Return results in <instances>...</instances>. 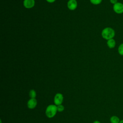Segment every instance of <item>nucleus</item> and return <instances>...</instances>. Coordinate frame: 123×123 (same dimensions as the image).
Instances as JSON below:
<instances>
[{
	"label": "nucleus",
	"instance_id": "obj_8",
	"mask_svg": "<svg viewBox=\"0 0 123 123\" xmlns=\"http://www.w3.org/2000/svg\"><path fill=\"white\" fill-rule=\"evenodd\" d=\"M107 45L110 49H113L116 46V41L113 38L109 39L107 40Z\"/></svg>",
	"mask_w": 123,
	"mask_h": 123
},
{
	"label": "nucleus",
	"instance_id": "obj_12",
	"mask_svg": "<svg viewBox=\"0 0 123 123\" xmlns=\"http://www.w3.org/2000/svg\"><path fill=\"white\" fill-rule=\"evenodd\" d=\"M102 0H90V1L91 3L94 5H98L101 3Z\"/></svg>",
	"mask_w": 123,
	"mask_h": 123
},
{
	"label": "nucleus",
	"instance_id": "obj_4",
	"mask_svg": "<svg viewBox=\"0 0 123 123\" xmlns=\"http://www.w3.org/2000/svg\"><path fill=\"white\" fill-rule=\"evenodd\" d=\"M63 97L61 93H57L54 98V103L56 105H59L62 104L63 102Z\"/></svg>",
	"mask_w": 123,
	"mask_h": 123
},
{
	"label": "nucleus",
	"instance_id": "obj_13",
	"mask_svg": "<svg viewBox=\"0 0 123 123\" xmlns=\"http://www.w3.org/2000/svg\"><path fill=\"white\" fill-rule=\"evenodd\" d=\"M57 111L59 112H62L64 110V106L62 104L57 106Z\"/></svg>",
	"mask_w": 123,
	"mask_h": 123
},
{
	"label": "nucleus",
	"instance_id": "obj_10",
	"mask_svg": "<svg viewBox=\"0 0 123 123\" xmlns=\"http://www.w3.org/2000/svg\"><path fill=\"white\" fill-rule=\"evenodd\" d=\"M29 96L30 98H35L37 94L35 90L34 89H31L30 90L29 92Z\"/></svg>",
	"mask_w": 123,
	"mask_h": 123
},
{
	"label": "nucleus",
	"instance_id": "obj_15",
	"mask_svg": "<svg viewBox=\"0 0 123 123\" xmlns=\"http://www.w3.org/2000/svg\"><path fill=\"white\" fill-rule=\"evenodd\" d=\"M56 0H46V1L49 3H53Z\"/></svg>",
	"mask_w": 123,
	"mask_h": 123
},
{
	"label": "nucleus",
	"instance_id": "obj_17",
	"mask_svg": "<svg viewBox=\"0 0 123 123\" xmlns=\"http://www.w3.org/2000/svg\"><path fill=\"white\" fill-rule=\"evenodd\" d=\"M119 123H123V120H122L121 121H120Z\"/></svg>",
	"mask_w": 123,
	"mask_h": 123
},
{
	"label": "nucleus",
	"instance_id": "obj_2",
	"mask_svg": "<svg viewBox=\"0 0 123 123\" xmlns=\"http://www.w3.org/2000/svg\"><path fill=\"white\" fill-rule=\"evenodd\" d=\"M57 111V106L56 105H53L51 104L49 105L46 109L45 113L46 116L49 118H51L53 117L56 114Z\"/></svg>",
	"mask_w": 123,
	"mask_h": 123
},
{
	"label": "nucleus",
	"instance_id": "obj_1",
	"mask_svg": "<svg viewBox=\"0 0 123 123\" xmlns=\"http://www.w3.org/2000/svg\"><path fill=\"white\" fill-rule=\"evenodd\" d=\"M115 35L114 30L110 27H107L104 28L101 32L102 37L106 39L109 40L111 38H113Z\"/></svg>",
	"mask_w": 123,
	"mask_h": 123
},
{
	"label": "nucleus",
	"instance_id": "obj_3",
	"mask_svg": "<svg viewBox=\"0 0 123 123\" xmlns=\"http://www.w3.org/2000/svg\"><path fill=\"white\" fill-rule=\"evenodd\" d=\"M113 11L117 14L123 13V4L121 2H118L113 6Z\"/></svg>",
	"mask_w": 123,
	"mask_h": 123
},
{
	"label": "nucleus",
	"instance_id": "obj_5",
	"mask_svg": "<svg viewBox=\"0 0 123 123\" xmlns=\"http://www.w3.org/2000/svg\"><path fill=\"white\" fill-rule=\"evenodd\" d=\"M77 7V2L76 0H69L67 2V7L71 11L74 10Z\"/></svg>",
	"mask_w": 123,
	"mask_h": 123
},
{
	"label": "nucleus",
	"instance_id": "obj_6",
	"mask_svg": "<svg viewBox=\"0 0 123 123\" xmlns=\"http://www.w3.org/2000/svg\"><path fill=\"white\" fill-rule=\"evenodd\" d=\"M35 0H24L23 5L24 7L27 9H30L35 6Z\"/></svg>",
	"mask_w": 123,
	"mask_h": 123
},
{
	"label": "nucleus",
	"instance_id": "obj_11",
	"mask_svg": "<svg viewBox=\"0 0 123 123\" xmlns=\"http://www.w3.org/2000/svg\"><path fill=\"white\" fill-rule=\"evenodd\" d=\"M118 51L121 56H123V43L120 44L118 48Z\"/></svg>",
	"mask_w": 123,
	"mask_h": 123
},
{
	"label": "nucleus",
	"instance_id": "obj_14",
	"mask_svg": "<svg viewBox=\"0 0 123 123\" xmlns=\"http://www.w3.org/2000/svg\"><path fill=\"white\" fill-rule=\"evenodd\" d=\"M110 2L112 4H115L118 2V0H110Z\"/></svg>",
	"mask_w": 123,
	"mask_h": 123
},
{
	"label": "nucleus",
	"instance_id": "obj_9",
	"mask_svg": "<svg viewBox=\"0 0 123 123\" xmlns=\"http://www.w3.org/2000/svg\"><path fill=\"white\" fill-rule=\"evenodd\" d=\"M110 122L111 123H119L120 120L118 117L113 115L111 117Z\"/></svg>",
	"mask_w": 123,
	"mask_h": 123
},
{
	"label": "nucleus",
	"instance_id": "obj_16",
	"mask_svg": "<svg viewBox=\"0 0 123 123\" xmlns=\"http://www.w3.org/2000/svg\"><path fill=\"white\" fill-rule=\"evenodd\" d=\"M93 123H100V122H99V121H95Z\"/></svg>",
	"mask_w": 123,
	"mask_h": 123
},
{
	"label": "nucleus",
	"instance_id": "obj_7",
	"mask_svg": "<svg viewBox=\"0 0 123 123\" xmlns=\"http://www.w3.org/2000/svg\"><path fill=\"white\" fill-rule=\"evenodd\" d=\"M37 105V100L36 98H30L27 102V105L29 109H33Z\"/></svg>",
	"mask_w": 123,
	"mask_h": 123
}]
</instances>
